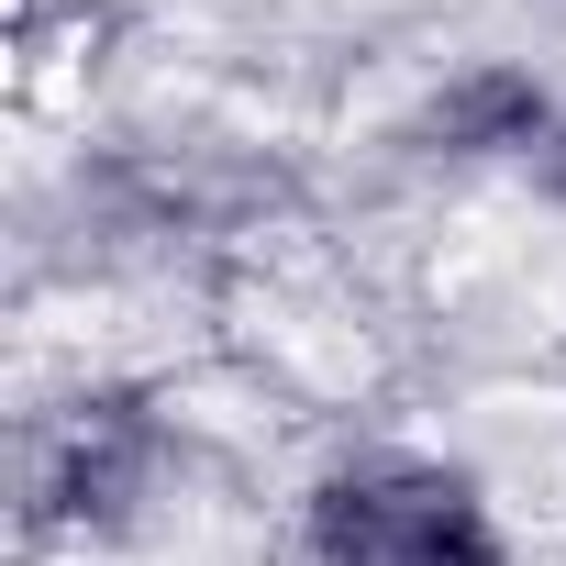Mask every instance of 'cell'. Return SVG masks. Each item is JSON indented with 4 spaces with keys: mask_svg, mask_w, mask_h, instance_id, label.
Segmentation results:
<instances>
[{
    "mask_svg": "<svg viewBox=\"0 0 566 566\" xmlns=\"http://www.w3.org/2000/svg\"><path fill=\"white\" fill-rule=\"evenodd\" d=\"M312 566H500L489 489L433 455H356L301 511Z\"/></svg>",
    "mask_w": 566,
    "mask_h": 566,
    "instance_id": "1",
    "label": "cell"
}]
</instances>
